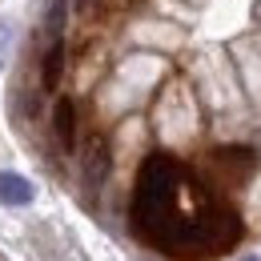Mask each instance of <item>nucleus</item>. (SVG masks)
<instances>
[{"mask_svg":"<svg viewBox=\"0 0 261 261\" xmlns=\"http://www.w3.org/2000/svg\"><path fill=\"white\" fill-rule=\"evenodd\" d=\"M109 173H113V149H109L105 137H93L81 149V181H85V189L97 193L100 185L109 181Z\"/></svg>","mask_w":261,"mask_h":261,"instance_id":"1","label":"nucleus"},{"mask_svg":"<svg viewBox=\"0 0 261 261\" xmlns=\"http://www.w3.org/2000/svg\"><path fill=\"white\" fill-rule=\"evenodd\" d=\"M65 65H68V44H65V36H57V40H48L44 53H40V93H57V89H61Z\"/></svg>","mask_w":261,"mask_h":261,"instance_id":"2","label":"nucleus"},{"mask_svg":"<svg viewBox=\"0 0 261 261\" xmlns=\"http://www.w3.org/2000/svg\"><path fill=\"white\" fill-rule=\"evenodd\" d=\"M76 129H81V113H76V100L72 97H61L53 105V137H57V145L72 153L76 149Z\"/></svg>","mask_w":261,"mask_h":261,"instance_id":"3","label":"nucleus"},{"mask_svg":"<svg viewBox=\"0 0 261 261\" xmlns=\"http://www.w3.org/2000/svg\"><path fill=\"white\" fill-rule=\"evenodd\" d=\"M33 181L29 177H20V173H0V205H12V209H20V205H33Z\"/></svg>","mask_w":261,"mask_h":261,"instance_id":"4","label":"nucleus"},{"mask_svg":"<svg viewBox=\"0 0 261 261\" xmlns=\"http://www.w3.org/2000/svg\"><path fill=\"white\" fill-rule=\"evenodd\" d=\"M65 24H68V0H48V8H44V20H40L44 36H48V40L65 36Z\"/></svg>","mask_w":261,"mask_h":261,"instance_id":"5","label":"nucleus"},{"mask_svg":"<svg viewBox=\"0 0 261 261\" xmlns=\"http://www.w3.org/2000/svg\"><path fill=\"white\" fill-rule=\"evenodd\" d=\"M93 4H97V0H72L68 8H72L76 16H89V12H93Z\"/></svg>","mask_w":261,"mask_h":261,"instance_id":"6","label":"nucleus"},{"mask_svg":"<svg viewBox=\"0 0 261 261\" xmlns=\"http://www.w3.org/2000/svg\"><path fill=\"white\" fill-rule=\"evenodd\" d=\"M241 261H261V257H257V253H245V257H241Z\"/></svg>","mask_w":261,"mask_h":261,"instance_id":"7","label":"nucleus"}]
</instances>
